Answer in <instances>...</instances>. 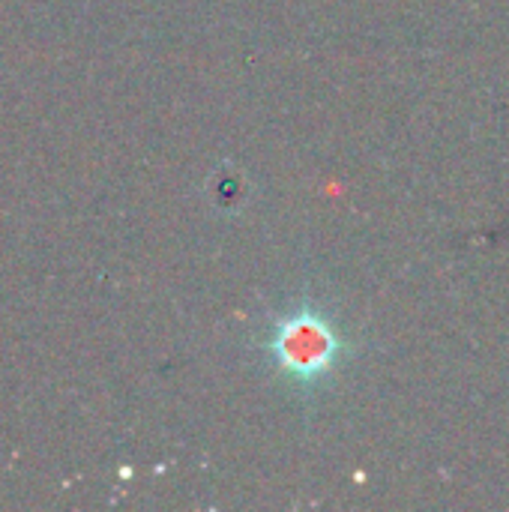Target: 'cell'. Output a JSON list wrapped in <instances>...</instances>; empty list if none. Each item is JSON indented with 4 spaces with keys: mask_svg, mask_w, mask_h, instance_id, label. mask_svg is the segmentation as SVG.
Returning <instances> with one entry per match:
<instances>
[{
    "mask_svg": "<svg viewBox=\"0 0 509 512\" xmlns=\"http://www.w3.org/2000/svg\"><path fill=\"white\" fill-rule=\"evenodd\" d=\"M267 354L276 369L300 387H318L345 360L348 342L312 303L279 318L267 333Z\"/></svg>",
    "mask_w": 509,
    "mask_h": 512,
    "instance_id": "obj_1",
    "label": "cell"
}]
</instances>
